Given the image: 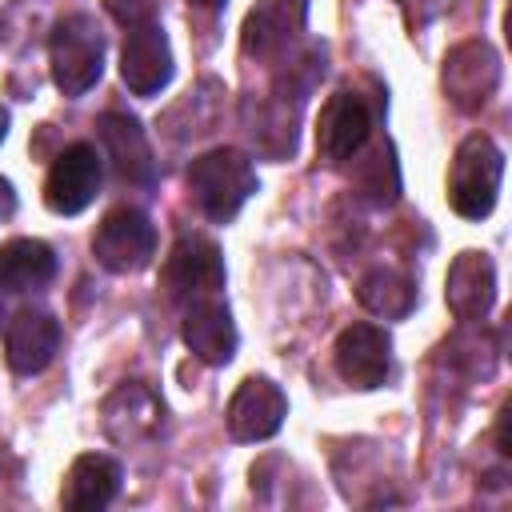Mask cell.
<instances>
[{
  "mask_svg": "<svg viewBox=\"0 0 512 512\" xmlns=\"http://www.w3.org/2000/svg\"><path fill=\"white\" fill-rule=\"evenodd\" d=\"M188 192L208 220L228 224L256 192V168L240 148H212L188 164Z\"/></svg>",
  "mask_w": 512,
  "mask_h": 512,
  "instance_id": "cell-1",
  "label": "cell"
},
{
  "mask_svg": "<svg viewBox=\"0 0 512 512\" xmlns=\"http://www.w3.org/2000/svg\"><path fill=\"white\" fill-rule=\"evenodd\" d=\"M500 180H504V152L496 148L492 136L472 132L456 148V156H452V168H448V204L464 220H484L496 208Z\"/></svg>",
  "mask_w": 512,
  "mask_h": 512,
  "instance_id": "cell-2",
  "label": "cell"
},
{
  "mask_svg": "<svg viewBox=\"0 0 512 512\" xmlns=\"http://www.w3.org/2000/svg\"><path fill=\"white\" fill-rule=\"evenodd\" d=\"M48 60H52V80L64 96H84L100 72H104V36L100 24L84 12L64 16L52 28L48 40Z\"/></svg>",
  "mask_w": 512,
  "mask_h": 512,
  "instance_id": "cell-3",
  "label": "cell"
},
{
  "mask_svg": "<svg viewBox=\"0 0 512 512\" xmlns=\"http://www.w3.org/2000/svg\"><path fill=\"white\" fill-rule=\"evenodd\" d=\"M92 256L108 272H140L156 256V228L140 208H112L92 232Z\"/></svg>",
  "mask_w": 512,
  "mask_h": 512,
  "instance_id": "cell-4",
  "label": "cell"
},
{
  "mask_svg": "<svg viewBox=\"0 0 512 512\" xmlns=\"http://www.w3.org/2000/svg\"><path fill=\"white\" fill-rule=\"evenodd\" d=\"M160 280H164L168 296H176V300L212 296L216 288H224V256H220V248H216L208 236L184 232V236L172 244Z\"/></svg>",
  "mask_w": 512,
  "mask_h": 512,
  "instance_id": "cell-5",
  "label": "cell"
},
{
  "mask_svg": "<svg viewBox=\"0 0 512 512\" xmlns=\"http://www.w3.org/2000/svg\"><path fill=\"white\" fill-rule=\"evenodd\" d=\"M500 84V56L484 40H464L444 56V92L460 112H476Z\"/></svg>",
  "mask_w": 512,
  "mask_h": 512,
  "instance_id": "cell-6",
  "label": "cell"
},
{
  "mask_svg": "<svg viewBox=\"0 0 512 512\" xmlns=\"http://www.w3.org/2000/svg\"><path fill=\"white\" fill-rule=\"evenodd\" d=\"M100 156L92 144H68L52 168H48V180H44V204L56 212V216H76L84 212L96 192H100Z\"/></svg>",
  "mask_w": 512,
  "mask_h": 512,
  "instance_id": "cell-7",
  "label": "cell"
},
{
  "mask_svg": "<svg viewBox=\"0 0 512 512\" xmlns=\"http://www.w3.org/2000/svg\"><path fill=\"white\" fill-rule=\"evenodd\" d=\"M372 136V108L356 92H332L316 120V148L324 160H352Z\"/></svg>",
  "mask_w": 512,
  "mask_h": 512,
  "instance_id": "cell-8",
  "label": "cell"
},
{
  "mask_svg": "<svg viewBox=\"0 0 512 512\" xmlns=\"http://www.w3.org/2000/svg\"><path fill=\"white\" fill-rule=\"evenodd\" d=\"M120 80L136 96H156L172 80V48H168L160 20L128 28L124 52H120Z\"/></svg>",
  "mask_w": 512,
  "mask_h": 512,
  "instance_id": "cell-9",
  "label": "cell"
},
{
  "mask_svg": "<svg viewBox=\"0 0 512 512\" xmlns=\"http://www.w3.org/2000/svg\"><path fill=\"white\" fill-rule=\"evenodd\" d=\"M332 360L352 388H380L392 372V340L376 324H352L336 336Z\"/></svg>",
  "mask_w": 512,
  "mask_h": 512,
  "instance_id": "cell-10",
  "label": "cell"
},
{
  "mask_svg": "<svg viewBox=\"0 0 512 512\" xmlns=\"http://www.w3.org/2000/svg\"><path fill=\"white\" fill-rule=\"evenodd\" d=\"M100 416H104L108 440H116V444H140V440H152L160 432L164 404H160V396L148 384L128 380V384H116L104 396Z\"/></svg>",
  "mask_w": 512,
  "mask_h": 512,
  "instance_id": "cell-11",
  "label": "cell"
},
{
  "mask_svg": "<svg viewBox=\"0 0 512 512\" xmlns=\"http://www.w3.org/2000/svg\"><path fill=\"white\" fill-rule=\"evenodd\" d=\"M284 416H288V400L264 376H248L236 388V396L228 400V432H232V440H244V444L276 436Z\"/></svg>",
  "mask_w": 512,
  "mask_h": 512,
  "instance_id": "cell-12",
  "label": "cell"
},
{
  "mask_svg": "<svg viewBox=\"0 0 512 512\" xmlns=\"http://www.w3.org/2000/svg\"><path fill=\"white\" fill-rule=\"evenodd\" d=\"M304 20H308V0H256L240 28L244 56L268 60V56L284 52L300 36Z\"/></svg>",
  "mask_w": 512,
  "mask_h": 512,
  "instance_id": "cell-13",
  "label": "cell"
},
{
  "mask_svg": "<svg viewBox=\"0 0 512 512\" xmlns=\"http://www.w3.org/2000/svg\"><path fill=\"white\" fill-rule=\"evenodd\" d=\"M56 348H60V324L40 308H20L4 328V360L16 376L44 372Z\"/></svg>",
  "mask_w": 512,
  "mask_h": 512,
  "instance_id": "cell-14",
  "label": "cell"
},
{
  "mask_svg": "<svg viewBox=\"0 0 512 512\" xmlns=\"http://www.w3.org/2000/svg\"><path fill=\"white\" fill-rule=\"evenodd\" d=\"M96 132H100V144H104V152H108V160L124 184H152L156 180V160H152L148 136H144L136 116L104 112Z\"/></svg>",
  "mask_w": 512,
  "mask_h": 512,
  "instance_id": "cell-15",
  "label": "cell"
},
{
  "mask_svg": "<svg viewBox=\"0 0 512 512\" xmlns=\"http://www.w3.org/2000/svg\"><path fill=\"white\" fill-rule=\"evenodd\" d=\"M180 336L188 344V352L212 368L228 364L236 356V324H232V312L228 304L212 300V296H200L192 300V308L184 312V324H180Z\"/></svg>",
  "mask_w": 512,
  "mask_h": 512,
  "instance_id": "cell-16",
  "label": "cell"
},
{
  "mask_svg": "<svg viewBox=\"0 0 512 512\" xmlns=\"http://www.w3.org/2000/svg\"><path fill=\"white\" fill-rule=\"evenodd\" d=\"M444 300L452 308L456 320L464 324H476L492 312V300H496V268L484 252H460L448 268V288H444Z\"/></svg>",
  "mask_w": 512,
  "mask_h": 512,
  "instance_id": "cell-17",
  "label": "cell"
},
{
  "mask_svg": "<svg viewBox=\"0 0 512 512\" xmlns=\"http://www.w3.org/2000/svg\"><path fill=\"white\" fill-rule=\"evenodd\" d=\"M116 492H120V464L112 456L84 452L72 460V468L64 476L60 504L72 512H96V508H108Z\"/></svg>",
  "mask_w": 512,
  "mask_h": 512,
  "instance_id": "cell-18",
  "label": "cell"
},
{
  "mask_svg": "<svg viewBox=\"0 0 512 512\" xmlns=\"http://www.w3.org/2000/svg\"><path fill=\"white\" fill-rule=\"evenodd\" d=\"M56 276V256L44 240L20 236L0 248V292H32Z\"/></svg>",
  "mask_w": 512,
  "mask_h": 512,
  "instance_id": "cell-19",
  "label": "cell"
},
{
  "mask_svg": "<svg viewBox=\"0 0 512 512\" xmlns=\"http://www.w3.org/2000/svg\"><path fill=\"white\" fill-rule=\"evenodd\" d=\"M356 300H360L368 312L396 320V316H408V312H412L416 288H412V280H408L404 272H396V268H372V272L360 276Z\"/></svg>",
  "mask_w": 512,
  "mask_h": 512,
  "instance_id": "cell-20",
  "label": "cell"
},
{
  "mask_svg": "<svg viewBox=\"0 0 512 512\" xmlns=\"http://www.w3.org/2000/svg\"><path fill=\"white\" fill-rule=\"evenodd\" d=\"M360 192H368L376 204H392L396 192H400V180H396V164H392V152L380 148L364 160L360 168Z\"/></svg>",
  "mask_w": 512,
  "mask_h": 512,
  "instance_id": "cell-21",
  "label": "cell"
},
{
  "mask_svg": "<svg viewBox=\"0 0 512 512\" xmlns=\"http://www.w3.org/2000/svg\"><path fill=\"white\" fill-rule=\"evenodd\" d=\"M104 8H108L124 28H136V24L156 20V0H104Z\"/></svg>",
  "mask_w": 512,
  "mask_h": 512,
  "instance_id": "cell-22",
  "label": "cell"
},
{
  "mask_svg": "<svg viewBox=\"0 0 512 512\" xmlns=\"http://www.w3.org/2000/svg\"><path fill=\"white\" fill-rule=\"evenodd\" d=\"M12 212H16V192H12V184L0 176V224H4Z\"/></svg>",
  "mask_w": 512,
  "mask_h": 512,
  "instance_id": "cell-23",
  "label": "cell"
},
{
  "mask_svg": "<svg viewBox=\"0 0 512 512\" xmlns=\"http://www.w3.org/2000/svg\"><path fill=\"white\" fill-rule=\"evenodd\" d=\"M188 4H192V8H204V12H216L224 0H188Z\"/></svg>",
  "mask_w": 512,
  "mask_h": 512,
  "instance_id": "cell-24",
  "label": "cell"
},
{
  "mask_svg": "<svg viewBox=\"0 0 512 512\" xmlns=\"http://www.w3.org/2000/svg\"><path fill=\"white\" fill-rule=\"evenodd\" d=\"M4 132H8V112L0 108V140H4Z\"/></svg>",
  "mask_w": 512,
  "mask_h": 512,
  "instance_id": "cell-25",
  "label": "cell"
}]
</instances>
